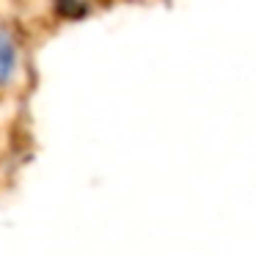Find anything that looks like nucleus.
Listing matches in <instances>:
<instances>
[{"label": "nucleus", "instance_id": "nucleus-1", "mask_svg": "<svg viewBox=\"0 0 256 256\" xmlns=\"http://www.w3.org/2000/svg\"><path fill=\"white\" fill-rule=\"evenodd\" d=\"M17 72V47H14L12 36L0 28V86H6Z\"/></svg>", "mask_w": 256, "mask_h": 256}]
</instances>
